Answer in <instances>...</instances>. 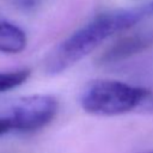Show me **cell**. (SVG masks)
Segmentation results:
<instances>
[{
  "mask_svg": "<svg viewBox=\"0 0 153 153\" xmlns=\"http://www.w3.org/2000/svg\"><path fill=\"white\" fill-rule=\"evenodd\" d=\"M151 13H153V1L133 8L115 10L96 16L61 41L47 55L44 60L45 73L56 75L65 72L109 37L131 27Z\"/></svg>",
  "mask_w": 153,
  "mask_h": 153,
  "instance_id": "obj_1",
  "label": "cell"
},
{
  "mask_svg": "<svg viewBox=\"0 0 153 153\" xmlns=\"http://www.w3.org/2000/svg\"><path fill=\"white\" fill-rule=\"evenodd\" d=\"M148 88L118 80L99 79L88 82L80 94L84 111L97 116H117L152 102Z\"/></svg>",
  "mask_w": 153,
  "mask_h": 153,
  "instance_id": "obj_2",
  "label": "cell"
},
{
  "mask_svg": "<svg viewBox=\"0 0 153 153\" xmlns=\"http://www.w3.org/2000/svg\"><path fill=\"white\" fill-rule=\"evenodd\" d=\"M57 109L59 103L50 94L23 97L0 110V136L42 129L54 120Z\"/></svg>",
  "mask_w": 153,
  "mask_h": 153,
  "instance_id": "obj_3",
  "label": "cell"
},
{
  "mask_svg": "<svg viewBox=\"0 0 153 153\" xmlns=\"http://www.w3.org/2000/svg\"><path fill=\"white\" fill-rule=\"evenodd\" d=\"M153 39L148 35L136 33L123 36L110 44L98 57L100 65H112L122 62L136 54H140L152 44Z\"/></svg>",
  "mask_w": 153,
  "mask_h": 153,
  "instance_id": "obj_4",
  "label": "cell"
},
{
  "mask_svg": "<svg viewBox=\"0 0 153 153\" xmlns=\"http://www.w3.org/2000/svg\"><path fill=\"white\" fill-rule=\"evenodd\" d=\"M27 44L26 33L17 25L0 20V53L18 54Z\"/></svg>",
  "mask_w": 153,
  "mask_h": 153,
  "instance_id": "obj_5",
  "label": "cell"
},
{
  "mask_svg": "<svg viewBox=\"0 0 153 153\" xmlns=\"http://www.w3.org/2000/svg\"><path fill=\"white\" fill-rule=\"evenodd\" d=\"M29 68H19L7 72H0V93L23 85L30 76Z\"/></svg>",
  "mask_w": 153,
  "mask_h": 153,
  "instance_id": "obj_6",
  "label": "cell"
},
{
  "mask_svg": "<svg viewBox=\"0 0 153 153\" xmlns=\"http://www.w3.org/2000/svg\"><path fill=\"white\" fill-rule=\"evenodd\" d=\"M22 7H31L38 2V0H17Z\"/></svg>",
  "mask_w": 153,
  "mask_h": 153,
  "instance_id": "obj_7",
  "label": "cell"
},
{
  "mask_svg": "<svg viewBox=\"0 0 153 153\" xmlns=\"http://www.w3.org/2000/svg\"><path fill=\"white\" fill-rule=\"evenodd\" d=\"M145 153H153V151L152 152H145Z\"/></svg>",
  "mask_w": 153,
  "mask_h": 153,
  "instance_id": "obj_8",
  "label": "cell"
}]
</instances>
